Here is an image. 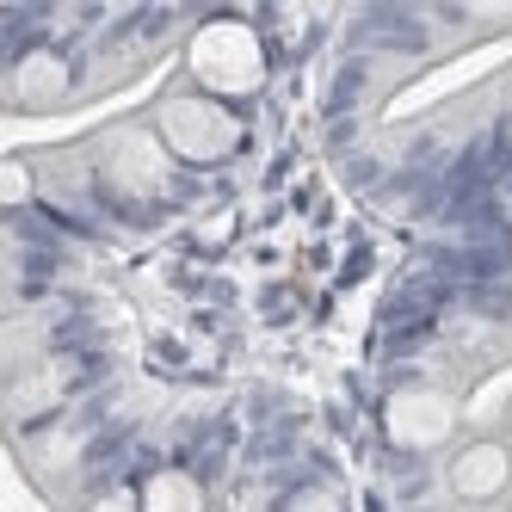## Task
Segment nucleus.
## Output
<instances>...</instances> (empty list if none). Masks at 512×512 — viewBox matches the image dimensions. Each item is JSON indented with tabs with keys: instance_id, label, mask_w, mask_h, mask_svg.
<instances>
[{
	"instance_id": "obj_6",
	"label": "nucleus",
	"mask_w": 512,
	"mask_h": 512,
	"mask_svg": "<svg viewBox=\"0 0 512 512\" xmlns=\"http://www.w3.org/2000/svg\"><path fill=\"white\" fill-rule=\"evenodd\" d=\"M142 512H204V500L186 475H155L149 494H142Z\"/></svg>"
},
{
	"instance_id": "obj_5",
	"label": "nucleus",
	"mask_w": 512,
	"mask_h": 512,
	"mask_svg": "<svg viewBox=\"0 0 512 512\" xmlns=\"http://www.w3.org/2000/svg\"><path fill=\"white\" fill-rule=\"evenodd\" d=\"M7 99L19 112H38V105H62L68 99V62L56 50H25L7 68Z\"/></svg>"
},
{
	"instance_id": "obj_10",
	"label": "nucleus",
	"mask_w": 512,
	"mask_h": 512,
	"mask_svg": "<svg viewBox=\"0 0 512 512\" xmlns=\"http://www.w3.org/2000/svg\"><path fill=\"white\" fill-rule=\"evenodd\" d=\"M469 512H512V506H506V500H494V506H469Z\"/></svg>"
},
{
	"instance_id": "obj_2",
	"label": "nucleus",
	"mask_w": 512,
	"mask_h": 512,
	"mask_svg": "<svg viewBox=\"0 0 512 512\" xmlns=\"http://www.w3.org/2000/svg\"><path fill=\"white\" fill-rule=\"evenodd\" d=\"M445 488L463 506H494V500H506V488H512V438L506 432L500 438L488 432V438L457 445L451 463H445Z\"/></svg>"
},
{
	"instance_id": "obj_7",
	"label": "nucleus",
	"mask_w": 512,
	"mask_h": 512,
	"mask_svg": "<svg viewBox=\"0 0 512 512\" xmlns=\"http://www.w3.org/2000/svg\"><path fill=\"white\" fill-rule=\"evenodd\" d=\"M0 198H7V204H25V198H31V167H25L19 155L0 167Z\"/></svg>"
},
{
	"instance_id": "obj_4",
	"label": "nucleus",
	"mask_w": 512,
	"mask_h": 512,
	"mask_svg": "<svg viewBox=\"0 0 512 512\" xmlns=\"http://www.w3.org/2000/svg\"><path fill=\"white\" fill-rule=\"evenodd\" d=\"M451 420H457V408H451L445 395H426V389L395 395V408H389V432H395V445H408V451L445 445V438H451Z\"/></svg>"
},
{
	"instance_id": "obj_8",
	"label": "nucleus",
	"mask_w": 512,
	"mask_h": 512,
	"mask_svg": "<svg viewBox=\"0 0 512 512\" xmlns=\"http://www.w3.org/2000/svg\"><path fill=\"white\" fill-rule=\"evenodd\" d=\"M290 512H340V500L327 494V488H315V494H297V500H290Z\"/></svg>"
},
{
	"instance_id": "obj_3",
	"label": "nucleus",
	"mask_w": 512,
	"mask_h": 512,
	"mask_svg": "<svg viewBox=\"0 0 512 512\" xmlns=\"http://www.w3.org/2000/svg\"><path fill=\"white\" fill-rule=\"evenodd\" d=\"M192 68L216 93H247V87H260V44L241 25H210L192 44Z\"/></svg>"
},
{
	"instance_id": "obj_11",
	"label": "nucleus",
	"mask_w": 512,
	"mask_h": 512,
	"mask_svg": "<svg viewBox=\"0 0 512 512\" xmlns=\"http://www.w3.org/2000/svg\"><path fill=\"white\" fill-rule=\"evenodd\" d=\"M500 426H506V438H512V401H506V414H500Z\"/></svg>"
},
{
	"instance_id": "obj_9",
	"label": "nucleus",
	"mask_w": 512,
	"mask_h": 512,
	"mask_svg": "<svg viewBox=\"0 0 512 512\" xmlns=\"http://www.w3.org/2000/svg\"><path fill=\"white\" fill-rule=\"evenodd\" d=\"M87 512H142V506H136L130 494H99V500H93Z\"/></svg>"
},
{
	"instance_id": "obj_1",
	"label": "nucleus",
	"mask_w": 512,
	"mask_h": 512,
	"mask_svg": "<svg viewBox=\"0 0 512 512\" xmlns=\"http://www.w3.org/2000/svg\"><path fill=\"white\" fill-rule=\"evenodd\" d=\"M155 130L179 161H223L229 149H241V118L229 105H216L210 93H192V87H173L155 105Z\"/></svg>"
}]
</instances>
